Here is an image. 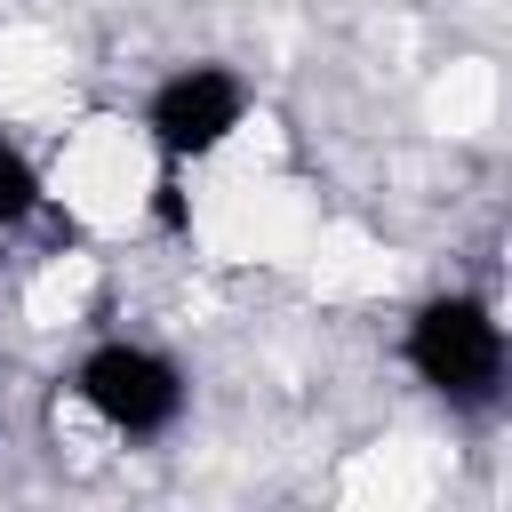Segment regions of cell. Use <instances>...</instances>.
I'll return each mask as SVG.
<instances>
[{"label": "cell", "instance_id": "1", "mask_svg": "<svg viewBox=\"0 0 512 512\" xmlns=\"http://www.w3.org/2000/svg\"><path fill=\"white\" fill-rule=\"evenodd\" d=\"M400 352H408L416 384L440 392L448 408H488L504 392V320H496L488 296H464V288L424 296Z\"/></svg>", "mask_w": 512, "mask_h": 512}, {"label": "cell", "instance_id": "2", "mask_svg": "<svg viewBox=\"0 0 512 512\" xmlns=\"http://www.w3.org/2000/svg\"><path fill=\"white\" fill-rule=\"evenodd\" d=\"M72 392L120 440H160L184 416V368L168 352H152V344H96V352H80Z\"/></svg>", "mask_w": 512, "mask_h": 512}, {"label": "cell", "instance_id": "3", "mask_svg": "<svg viewBox=\"0 0 512 512\" xmlns=\"http://www.w3.org/2000/svg\"><path fill=\"white\" fill-rule=\"evenodd\" d=\"M240 120H248V88L224 64H176L144 104V128L168 160H208Z\"/></svg>", "mask_w": 512, "mask_h": 512}, {"label": "cell", "instance_id": "4", "mask_svg": "<svg viewBox=\"0 0 512 512\" xmlns=\"http://www.w3.org/2000/svg\"><path fill=\"white\" fill-rule=\"evenodd\" d=\"M40 200H48V192H40V168H32V160L0 136V232L32 224V216H40Z\"/></svg>", "mask_w": 512, "mask_h": 512}]
</instances>
